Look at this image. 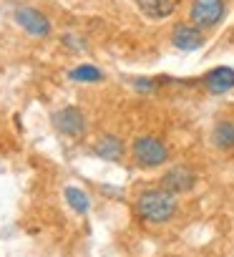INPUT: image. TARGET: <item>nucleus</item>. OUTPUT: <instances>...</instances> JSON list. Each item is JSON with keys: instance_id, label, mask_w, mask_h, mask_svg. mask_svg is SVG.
I'll use <instances>...</instances> for the list:
<instances>
[{"instance_id": "obj_1", "label": "nucleus", "mask_w": 234, "mask_h": 257, "mask_svg": "<svg viewBox=\"0 0 234 257\" xmlns=\"http://www.w3.org/2000/svg\"><path fill=\"white\" fill-rule=\"evenodd\" d=\"M179 204H176V194L166 192V189H149L136 199V212L141 219L151 222V224H164L176 214Z\"/></svg>"}, {"instance_id": "obj_12", "label": "nucleus", "mask_w": 234, "mask_h": 257, "mask_svg": "<svg viewBox=\"0 0 234 257\" xmlns=\"http://www.w3.org/2000/svg\"><path fill=\"white\" fill-rule=\"evenodd\" d=\"M214 144L219 149H231L234 147V121H219L214 126Z\"/></svg>"}, {"instance_id": "obj_13", "label": "nucleus", "mask_w": 234, "mask_h": 257, "mask_svg": "<svg viewBox=\"0 0 234 257\" xmlns=\"http://www.w3.org/2000/svg\"><path fill=\"white\" fill-rule=\"evenodd\" d=\"M71 78L73 81H101L103 73H101V68H96L91 63H81V66H76L71 71Z\"/></svg>"}, {"instance_id": "obj_14", "label": "nucleus", "mask_w": 234, "mask_h": 257, "mask_svg": "<svg viewBox=\"0 0 234 257\" xmlns=\"http://www.w3.org/2000/svg\"><path fill=\"white\" fill-rule=\"evenodd\" d=\"M134 86H136V91H141V93H149V91H154V81H149V78H139V81H134Z\"/></svg>"}, {"instance_id": "obj_2", "label": "nucleus", "mask_w": 234, "mask_h": 257, "mask_svg": "<svg viewBox=\"0 0 234 257\" xmlns=\"http://www.w3.org/2000/svg\"><path fill=\"white\" fill-rule=\"evenodd\" d=\"M134 152V159L141 164V167H161L166 159H169V149L161 139L156 137H139L131 147Z\"/></svg>"}, {"instance_id": "obj_11", "label": "nucleus", "mask_w": 234, "mask_h": 257, "mask_svg": "<svg viewBox=\"0 0 234 257\" xmlns=\"http://www.w3.org/2000/svg\"><path fill=\"white\" fill-rule=\"evenodd\" d=\"M66 202L71 204V209L73 212H78V214H86L88 209H91V197L83 192V189H78V187H66Z\"/></svg>"}, {"instance_id": "obj_15", "label": "nucleus", "mask_w": 234, "mask_h": 257, "mask_svg": "<svg viewBox=\"0 0 234 257\" xmlns=\"http://www.w3.org/2000/svg\"><path fill=\"white\" fill-rule=\"evenodd\" d=\"M66 43L73 46V51H83V48H86V43H83L81 38H73V36H66Z\"/></svg>"}, {"instance_id": "obj_6", "label": "nucleus", "mask_w": 234, "mask_h": 257, "mask_svg": "<svg viewBox=\"0 0 234 257\" xmlns=\"http://www.w3.org/2000/svg\"><path fill=\"white\" fill-rule=\"evenodd\" d=\"M53 126L58 128L61 134L76 137V134L86 132V118H83V113L76 106H68V108H61V111L53 113Z\"/></svg>"}, {"instance_id": "obj_8", "label": "nucleus", "mask_w": 234, "mask_h": 257, "mask_svg": "<svg viewBox=\"0 0 234 257\" xmlns=\"http://www.w3.org/2000/svg\"><path fill=\"white\" fill-rule=\"evenodd\" d=\"M204 83H206V88H209L211 93H226V91L234 88V68H229V66H216V68H211V71L206 73Z\"/></svg>"}, {"instance_id": "obj_9", "label": "nucleus", "mask_w": 234, "mask_h": 257, "mask_svg": "<svg viewBox=\"0 0 234 257\" xmlns=\"http://www.w3.org/2000/svg\"><path fill=\"white\" fill-rule=\"evenodd\" d=\"M124 152H126L124 142H121L119 137H113V134L101 137L98 144H96V154H98L101 159H106V162H119V159L124 157Z\"/></svg>"}, {"instance_id": "obj_5", "label": "nucleus", "mask_w": 234, "mask_h": 257, "mask_svg": "<svg viewBox=\"0 0 234 257\" xmlns=\"http://www.w3.org/2000/svg\"><path fill=\"white\" fill-rule=\"evenodd\" d=\"M196 184V174L189 169V167H171L164 179H161V189L171 192V194H184V192H191Z\"/></svg>"}, {"instance_id": "obj_4", "label": "nucleus", "mask_w": 234, "mask_h": 257, "mask_svg": "<svg viewBox=\"0 0 234 257\" xmlns=\"http://www.w3.org/2000/svg\"><path fill=\"white\" fill-rule=\"evenodd\" d=\"M16 23H18L26 33L38 36V38H46V36L51 33V21H48L43 13H38L36 8H28V6L16 8Z\"/></svg>"}, {"instance_id": "obj_10", "label": "nucleus", "mask_w": 234, "mask_h": 257, "mask_svg": "<svg viewBox=\"0 0 234 257\" xmlns=\"http://www.w3.org/2000/svg\"><path fill=\"white\" fill-rule=\"evenodd\" d=\"M149 18H169L174 13V0H136Z\"/></svg>"}, {"instance_id": "obj_3", "label": "nucleus", "mask_w": 234, "mask_h": 257, "mask_svg": "<svg viewBox=\"0 0 234 257\" xmlns=\"http://www.w3.org/2000/svg\"><path fill=\"white\" fill-rule=\"evenodd\" d=\"M189 16L196 28H211L224 18V0H194Z\"/></svg>"}, {"instance_id": "obj_7", "label": "nucleus", "mask_w": 234, "mask_h": 257, "mask_svg": "<svg viewBox=\"0 0 234 257\" xmlns=\"http://www.w3.org/2000/svg\"><path fill=\"white\" fill-rule=\"evenodd\" d=\"M171 43H174V48H179V51H196V48L204 46V33H201L196 26L179 23V26H174V31H171Z\"/></svg>"}]
</instances>
